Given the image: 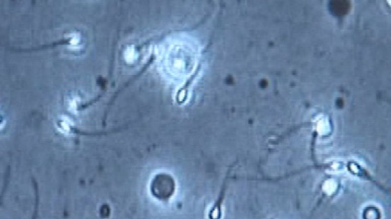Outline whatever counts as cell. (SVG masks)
<instances>
[{
	"mask_svg": "<svg viewBox=\"0 0 391 219\" xmlns=\"http://www.w3.org/2000/svg\"><path fill=\"white\" fill-rule=\"evenodd\" d=\"M32 180L34 186V191H35V205H34V214L32 216V218H36L38 217V208H39V189H38V183L34 177H32Z\"/></svg>",
	"mask_w": 391,
	"mask_h": 219,
	"instance_id": "3957f363",
	"label": "cell"
},
{
	"mask_svg": "<svg viewBox=\"0 0 391 219\" xmlns=\"http://www.w3.org/2000/svg\"><path fill=\"white\" fill-rule=\"evenodd\" d=\"M10 166H9L7 168V172H6L5 178H4V186H3L2 190H1V193H0V205L2 204L3 200H4V196H5L6 191H7V187H8L9 182H10Z\"/></svg>",
	"mask_w": 391,
	"mask_h": 219,
	"instance_id": "277c9868",
	"label": "cell"
},
{
	"mask_svg": "<svg viewBox=\"0 0 391 219\" xmlns=\"http://www.w3.org/2000/svg\"><path fill=\"white\" fill-rule=\"evenodd\" d=\"M69 129H70L71 133L78 135V136H102V135L110 134V133H119V132H121L123 129H122V128H118V129H112V130L107 131V132H98V133H91V132L81 130V129H79L78 128L73 126H69Z\"/></svg>",
	"mask_w": 391,
	"mask_h": 219,
	"instance_id": "7a4b0ae2",
	"label": "cell"
},
{
	"mask_svg": "<svg viewBox=\"0 0 391 219\" xmlns=\"http://www.w3.org/2000/svg\"><path fill=\"white\" fill-rule=\"evenodd\" d=\"M4 116H3L2 114H0V125L2 124V123H4Z\"/></svg>",
	"mask_w": 391,
	"mask_h": 219,
	"instance_id": "5b68a950",
	"label": "cell"
},
{
	"mask_svg": "<svg viewBox=\"0 0 391 219\" xmlns=\"http://www.w3.org/2000/svg\"><path fill=\"white\" fill-rule=\"evenodd\" d=\"M149 189L154 199L161 202H168L175 194L176 181L169 173H159L150 180Z\"/></svg>",
	"mask_w": 391,
	"mask_h": 219,
	"instance_id": "6da1fadb",
	"label": "cell"
}]
</instances>
